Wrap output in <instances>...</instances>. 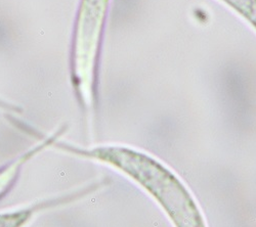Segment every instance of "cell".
Here are the masks:
<instances>
[{
  "label": "cell",
  "instance_id": "1",
  "mask_svg": "<svg viewBox=\"0 0 256 227\" xmlns=\"http://www.w3.org/2000/svg\"><path fill=\"white\" fill-rule=\"evenodd\" d=\"M110 0H82L75 32L74 80L83 105H93L94 73Z\"/></svg>",
  "mask_w": 256,
  "mask_h": 227
},
{
  "label": "cell",
  "instance_id": "2",
  "mask_svg": "<svg viewBox=\"0 0 256 227\" xmlns=\"http://www.w3.org/2000/svg\"><path fill=\"white\" fill-rule=\"evenodd\" d=\"M256 33V0H219Z\"/></svg>",
  "mask_w": 256,
  "mask_h": 227
},
{
  "label": "cell",
  "instance_id": "3",
  "mask_svg": "<svg viewBox=\"0 0 256 227\" xmlns=\"http://www.w3.org/2000/svg\"><path fill=\"white\" fill-rule=\"evenodd\" d=\"M33 214V208L0 213V227H23L30 221Z\"/></svg>",
  "mask_w": 256,
  "mask_h": 227
}]
</instances>
